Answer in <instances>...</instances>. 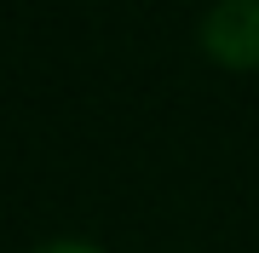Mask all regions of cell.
I'll return each mask as SVG.
<instances>
[{
	"mask_svg": "<svg viewBox=\"0 0 259 253\" xmlns=\"http://www.w3.org/2000/svg\"><path fill=\"white\" fill-rule=\"evenodd\" d=\"M35 253H98L93 242H40Z\"/></svg>",
	"mask_w": 259,
	"mask_h": 253,
	"instance_id": "2",
	"label": "cell"
},
{
	"mask_svg": "<svg viewBox=\"0 0 259 253\" xmlns=\"http://www.w3.org/2000/svg\"><path fill=\"white\" fill-rule=\"evenodd\" d=\"M202 46L225 69H259V0H219L202 18Z\"/></svg>",
	"mask_w": 259,
	"mask_h": 253,
	"instance_id": "1",
	"label": "cell"
}]
</instances>
